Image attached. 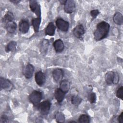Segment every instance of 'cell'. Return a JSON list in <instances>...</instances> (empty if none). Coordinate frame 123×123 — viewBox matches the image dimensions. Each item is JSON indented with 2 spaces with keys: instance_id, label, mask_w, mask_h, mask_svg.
I'll return each instance as SVG.
<instances>
[{
  "instance_id": "1",
  "label": "cell",
  "mask_w": 123,
  "mask_h": 123,
  "mask_svg": "<svg viewBox=\"0 0 123 123\" xmlns=\"http://www.w3.org/2000/svg\"><path fill=\"white\" fill-rule=\"evenodd\" d=\"M110 28V25L107 22L101 21L98 23L94 33L95 40L98 41L107 37L109 33Z\"/></svg>"
},
{
  "instance_id": "2",
  "label": "cell",
  "mask_w": 123,
  "mask_h": 123,
  "mask_svg": "<svg viewBox=\"0 0 123 123\" xmlns=\"http://www.w3.org/2000/svg\"><path fill=\"white\" fill-rule=\"evenodd\" d=\"M105 81L107 85L117 84L119 80V76L117 73L109 71L105 75Z\"/></svg>"
},
{
  "instance_id": "3",
  "label": "cell",
  "mask_w": 123,
  "mask_h": 123,
  "mask_svg": "<svg viewBox=\"0 0 123 123\" xmlns=\"http://www.w3.org/2000/svg\"><path fill=\"white\" fill-rule=\"evenodd\" d=\"M42 93L41 91L34 90L29 96V100L33 105L37 106L40 103V101L42 99Z\"/></svg>"
},
{
  "instance_id": "4",
  "label": "cell",
  "mask_w": 123,
  "mask_h": 123,
  "mask_svg": "<svg viewBox=\"0 0 123 123\" xmlns=\"http://www.w3.org/2000/svg\"><path fill=\"white\" fill-rule=\"evenodd\" d=\"M37 107L39 111L42 115H47L48 114L50 111L51 108V103L48 100H44L40 102Z\"/></svg>"
},
{
  "instance_id": "5",
  "label": "cell",
  "mask_w": 123,
  "mask_h": 123,
  "mask_svg": "<svg viewBox=\"0 0 123 123\" xmlns=\"http://www.w3.org/2000/svg\"><path fill=\"white\" fill-rule=\"evenodd\" d=\"M13 87L12 83L8 79L3 77L0 78V90L3 89L6 91H11Z\"/></svg>"
},
{
  "instance_id": "6",
  "label": "cell",
  "mask_w": 123,
  "mask_h": 123,
  "mask_svg": "<svg viewBox=\"0 0 123 123\" xmlns=\"http://www.w3.org/2000/svg\"><path fill=\"white\" fill-rule=\"evenodd\" d=\"M57 27L62 32H67L69 27V23L61 18L57 19L55 22Z\"/></svg>"
},
{
  "instance_id": "7",
  "label": "cell",
  "mask_w": 123,
  "mask_h": 123,
  "mask_svg": "<svg viewBox=\"0 0 123 123\" xmlns=\"http://www.w3.org/2000/svg\"><path fill=\"white\" fill-rule=\"evenodd\" d=\"M29 7L31 11L35 13L37 17H41V12L40 6L36 0H29Z\"/></svg>"
},
{
  "instance_id": "8",
  "label": "cell",
  "mask_w": 123,
  "mask_h": 123,
  "mask_svg": "<svg viewBox=\"0 0 123 123\" xmlns=\"http://www.w3.org/2000/svg\"><path fill=\"white\" fill-rule=\"evenodd\" d=\"M53 80L57 83H60L64 75L63 70L60 68H57L53 70L52 72Z\"/></svg>"
},
{
  "instance_id": "9",
  "label": "cell",
  "mask_w": 123,
  "mask_h": 123,
  "mask_svg": "<svg viewBox=\"0 0 123 123\" xmlns=\"http://www.w3.org/2000/svg\"><path fill=\"white\" fill-rule=\"evenodd\" d=\"M75 9V3L73 0H67L64 4V10L66 13H72Z\"/></svg>"
},
{
  "instance_id": "10",
  "label": "cell",
  "mask_w": 123,
  "mask_h": 123,
  "mask_svg": "<svg viewBox=\"0 0 123 123\" xmlns=\"http://www.w3.org/2000/svg\"><path fill=\"white\" fill-rule=\"evenodd\" d=\"M35 79L37 84L40 86H43L46 81V75L42 71H38L35 74Z\"/></svg>"
},
{
  "instance_id": "11",
  "label": "cell",
  "mask_w": 123,
  "mask_h": 123,
  "mask_svg": "<svg viewBox=\"0 0 123 123\" xmlns=\"http://www.w3.org/2000/svg\"><path fill=\"white\" fill-rule=\"evenodd\" d=\"M34 68L33 65L28 63L23 69V74L26 79H30L33 75Z\"/></svg>"
},
{
  "instance_id": "12",
  "label": "cell",
  "mask_w": 123,
  "mask_h": 123,
  "mask_svg": "<svg viewBox=\"0 0 123 123\" xmlns=\"http://www.w3.org/2000/svg\"><path fill=\"white\" fill-rule=\"evenodd\" d=\"M74 35L78 39H82L85 34V29L83 25H76L73 29Z\"/></svg>"
},
{
  "instance_id": "13",
  "label": "cell",
  "mask_w": 123,
  "mask_h": 123,
  "mask_svg": "<svg viewBox=\"0 0 123 123\" xmlns=\"http://www.w3.org/2000/svg\"><path fill=\"white\" fill-rule=\"evenodd\" d=\"M29 24L26 20H22L19 23V30L22 34L27 33L29 29Z\"/></svg>"
},
{
  "instance_id": "14",
  "label": "cell",
  "mask_w": 123,
  "mask_h": 123,
  "mask_svg": "<svg viewBox=\"0 0 123 123\" xmlns=\"http://www.w3.org/2000/svg\"><path fill=\"white\" fill-rule=\"evenodd\" d=\"M53 46L55 51L57 53L62 52L64 48V45L63 42L61 39L56 40L53 43Z\"/></svg>"
},
{
  "instance_id": "15",
  "label": "cell",
  "mask_w": 123,
  "mask_h": 123,
  "mask_svg": "<svg viewBox=\"0 0 123 123\" xmlns=\"http://www.w3.org/2000/svg\"><path fill=\"white\" fill-rule=\"evenodd\" d=\"M56 27L53 22H49L45 29V34L46 35L53 36L55 34Z\"/></svg>"
},
{
  "instance_id": "16",
  "label": "cell",
  "mask_w": 123,
  "mask_h": 123,
  "mask_svg": "<svg viewBox=\"0 0 123 123\" xmlns=\"http://www.w3.org/2000/svg\"><path fill=\"white\" fill-rule=\"evenodd\" d=\"M4 27L8 33H13L15 31L17 28V25L16 23L13 21L4 24Z\"/></svg>"
},
{
  "instance_id": "17",
  "label": "cell",
  "mask_w": 123,
  "mask_h": 123,
  "mask_svg": "<svg viewBox=\"0 0 123 123\" xmlns=\"http://www.w3.org/2000/svg\"><path fill=\"white\" fill-rule=\"evenodd\" d=\"M64 93L60 88H56L54 92V97L56 100L59 103H61L65 97Z\"/></svg>"
},
{
  "instance_id": "18",
  "label": "cell",
  "mask_w": 123,
  "mask_h": 123,
  "mask_svg": "<svg viewBox=\"0 0 123 123\" xmlns=\"http://www.w3.org/2000/svg\"><path fill=\"white\" fill-rule=\"evenodd\" d=\"M49 46V41L48 39H44L40 44V51L42 54L46 55Z\"/></svg>"
},
{
  "instance_id": "19",
  "label": "cell",
  "mask_w": 123,
  "mask_h": 123,
  "mask_svg": "<svg viewBox=\"0 0 123 123\" xmlns=\"http://www.w3.org/2000/svg\"><path fill=\"white\" fill-rule=\"evenodd\" d=\"M70 87V82L67 80H63L60 82V88L64 93H67Z\"/></svg>"
},
{
  "instance_id": "20",
  "label": "cell",
  "mask_w": 123,
  "mask_h": 123,
  "mask_svg": "<svg viewBox=\"0 0 123 123\" xmlns=\"http://www.w3.org/2000/svg\"><path fill=\"white\" fill-rule=\"evenodd\" d=\"M113 21L115 24L118 25H122L123 23V16L120 12H116L113 16Z\"/></svg>"
},
{
  "instance_id": "21",
  "label": "cell",
  "mask_w": 123,
  "mask_h": 123,
  "mask_svg": "<svg viewBox=\"0 0 123 123\" xmlns=\"http://www.w3.org/2000/svg\"><path fill=\"white\" fill-rule=\"evenodd\" d=\"M41 21V17L34 18L32 20V25L33 26L34 30L36 33L39 31V29Z\"/></svg>"
},
{
  "instance_id": "22",
  "label": "cell",
  "mask_w": 123,
  "mask_h": 123,
  "mask_svg": "<svg viewBox=\"0 0 123 123\" xmlns=\"http://www.w3.org/2000/svg\"><path fill=\"white\" fill-rule=\"evenodd\" d=\"M14 15L11 11H7L2 18V22L5 24L6 23L13 21L14 20Z\"/></svg>"
},
{
  "instance_id": "23",
  "label": "cell",
  "mask_w": 123,
  "mask_h": 123,
  "mask_svg": "<svg viewBox=\"0 0 123 123\" xmlns=\"http://www.w3.org/2000/svg\"><path fill=\"white\" fill-rule=\"evenodd\" d=\"M17 43L14 41H10L5 47V51L6 52L13 51L16 49Z\"/></svg>"
},
{
  "instance_id": "24",
  "label": "cell",
  "mask_w": 123,
  "mask_h": 123,
  "mask_svg": "<svg viewBox=\"0 0 123 123\" xmlns=\"http://www.w3.org/2000/svg\"><path fill=\"white\" fill-rule=\"evenodd\" d=\"M82 98L78 96L74 95L72 96L71 98V103L75 106L79 105L82 102Z\"/></svg>"
},
{
  "instance_id": "25",
  "label": "cell",
  "mask_w": 123,
  "mask_h": 123,
  "mask_svg": "<svg viewBox=\"0 0 123 123\" xmlns=\"http://www.w3.org/2000/svg\"><path fill=\"white\" fill-rule=\"evenodd\" d=\"M78 122L80 123H88L90 122V118L87 115L83 114L79 116Z\"/></svg>"
},
{
  "instance_id": "26",
  "label": "cell",
  "mask_w": 123,
  "mask_h": 123,
  "mask_svg": "<svg viewBox=\"0 0 123 123\" xmlns=\"http://www.w3.org/2000/svg\"><path fill=\"white\" fill-rule=\"evenodd\" d=\"M88 99L91 104L95 103L97 99L96 93L94 92H91L90 93H89L88 96Z\"/></svg>"
},
{
  "instance_id": "27",
  "label": "cell",
  "mask_w": 123,
  "mask_h": 123,
  "mask_svg": "<svg viewBox=\"0 0 123 123\" xmlns=\"http://www.w3.org/2000/svg\"><path fill=\"white\" fill-rule=\"evenodd\" d=\"M116 96L118 98L123 100V86H121L117 89L116 93Z\"/></svg>"
},
{
  "instance_id": "28",
  "label": "cell",
  "mask_w": 123,
  "mask_h": 123,
  "mask_svg": "<svg viewBox=\"0 0 123 123\" xmlns=\"http://www.w3.org/2000/svg\"><path fill=\"white\" fill-rule=\"evenodd\" d=\"M99 13H100L99 11L97 9H95V10H91L90 12V15L93 18V19L96 18L97 17V16L99 14Z\"/></svg>"
},
{
  "instance_id": "29",
  "label": "cell",
  "mask_w": 123,
  "mask_h": 123,
  "mask_svg": "<svg viewBox=\"0 0 123 123\" xmlns=\"http://www.w3.org/2000/svg\"><path fill=\"white\" fill-rule=\"evenodd\" d=\"M56 120L58 122L61 123V122H63L64 120V117L61 113H58L56 115Z\"/></svg>"
},
{
  "instance_id": "30",
  "label": "cell",
  "mask_w": 123,
  "mask_h": 123,
  "mask_svg": "<svg viewBox=\"0 0 123 123\" xmlns=\"http://www.w3.org/2000/svg\"><path fill=\"white\" fill-rule=\"evenodd\" d=\"M8 122V117L6 115H3L1 117V123H7Z\"/></svg>"
},
{
  "instance_id": "31",
  "label": "cell",
  "mask_w": 123,
  "mask_h": 123,
  "mask_svg": "<svg viewBox=\"0 0 123 123\" xmlns=\"http://www.w3.org/2000/svg\"><path fill=\"white\" fill-rule=\"evenodd\" d=\"M118 122L120 123H123V112H122L120 115L118 117Z\"/></svg>"
},
{
  "instance_id": "32",
  "label": "cell",
  "mask_w": 123,
  "mask_h": 123,
  "mask_svg": "<svg viewBox=\"0 0 123 123\" xmlns=\"http://www.w3.org/2000/svg\"><path fill=\"white\" fill-rule=\"evenodd\" d=\"M10 1L12 2V3H14V4H18V3H19L20 2V0H10Z\"/></svg>"
}]
</instances>
